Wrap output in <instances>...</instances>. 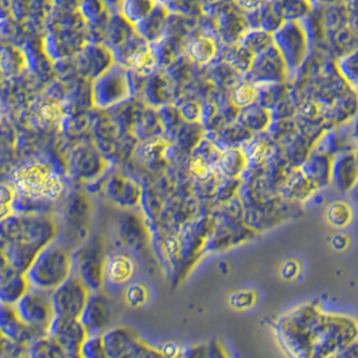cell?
Wrapping results in <instances>:
<instances>
[{"instance_id":"obj_3","label":"cell","mask_w":358,"mask_h":358,"mask_svg":"<svg viewBox=\"0 0 358 358\" xmlns=\"http://www.w3.org/2000/svg\"><path fill=\"white\" fill-rule=\"evenodd\" d=\"M131 65L134 66V69L136 72H139L141 74H147V73L151 72V69L154 68L155 59L150 52H143V53L138 54L135 58H132Z\"/></svg>"},{"instance_id":"obj_2","label":"cell","mask_w":358,"mask_h":358,"mask_svg":"<svg viewBox=\"0 0 358 358\" xmlns=\"http://www.w3.org/2000/svg\"><path fill=\"white\" fill-rule=\"evenodd\" d=\"M108 276L112 282L122 285L127 280H129V278L134 273V264L132 262L123 255H116L113 256L107 267Z\"/></svg>"},{"instance_id":"obj_7","label":"cell","mask_w":358,"mask_h":358,"mask_svg":"<svg viewBox=\"0 0 358 358\" xmlns=\"http://www.w3.org/2000/svg\"><path fill=\"white\" fill-rule=\"evenodd\" d=\"M192 169H193V171L197 174L198 177H201V178H203V177H206L209 174V167L203 162L199 161V159L193 162Z\"/></svg>"},{"instance_id":"obj_5","label":"cell","mask_w":358,"mask_h":358,"mask_svg":"<svg viewBox=\"0 0 358 358\" xmlns=\"http://www.w3.org/2000/svg\"><path fill=\"white\" fill-rule=\"evenodd\" d=\"M256 97V90L251 87H243L234 93V99L240 106H247Z\"/></svg>"},{"instance_id":"obj_1","label":"cell","mask_w":358,"mask_h":358,"mask_svg":"<svg viewBox=\"0 0 358 358\" xmlns=\"http://www.w3.org/2000/svg\"><path fill=\"white\" fill-rule=\"evenodd\" d=\"M15 180L24 194L33 197L57 198L62 192L61 179L42 164L22 167Z\"/></svg>"},{"instance_id":"obj_6","label":"cell","mask_w":358,"mask_h":358,"mask_svg":"<svg viewBox=\"0 0 358 358\" xmlns=\"http://www.w3.org/2000/svg\"><path fill=\"white\" fill-rule=\"evenodd\" d=\"M209 45H210V41H206V39L205 41H198L192 49V54H194V57L197 59H202V55H206Z\"/></svg>"},{"instance_id":"obj_4","label":"cell","mask_w":358,"mask_h":358,"mask_svg":"<svg viewBox=\"0 0 358 358\" xmlns=\"http://www.w3.org/2000/svg\"><path fill=\"white\" fill-rule=\"evenodd\" d=\"M41 113L45 116L46 120L55 122V120H58V119L62 117L64 110H62L61 104H58V103H49V104H45V106L42 107Z\"/></svg>"}]
</instances>
